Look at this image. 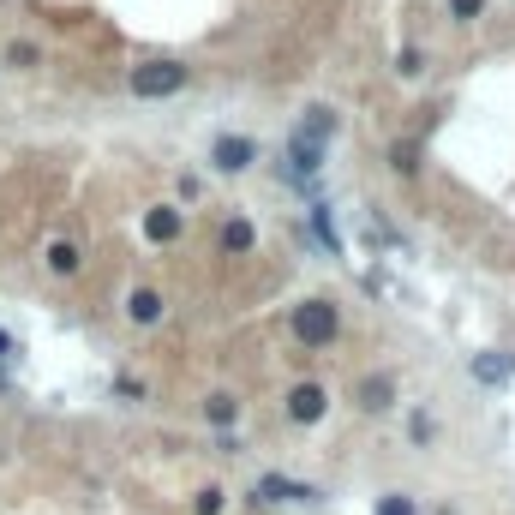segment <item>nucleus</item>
Masks as SVG:
<instances>
[{"mask_svg":"<svg viewBox=\"0 0 515 515\" xmlns=\"http://www.w3.org/2000/svg\"><path fill=\"white\" fill-rule=\"evenodd\" d=\"M390 162H396V174H420V138H402L390 150Z\"/></svg>","mask_w":515,"mask_h":515,"instance_id":"nucleus-15","label":"nucleus"},{"mask_svg":"<svg viewBox=\"0 0 515 515\" xmlns=\"http://www.w3.org/2000/svg\"><path fill=\"white\" fill-rule=\"evenodd\" d=\"M324 414H330V390L324 384H294L288 390V420L294 426H318Z\"/></svg>","mask_w":515,"mask_h":515,"instance_id":"nucleus-5","label":"nucleus"},{"mask_svg":"<svg viewBox=\"0 0 515 515\" xmlns=\"http://www.w3.org/2000/svg\"><path fill=\"white\" fill-rule=\"evenodd\" d=\"M372 515H420L414 510V498H408V492H390V498H378V510Z\"/></svg>","mask_w":515,"mask_h":515,"instance_id":"nucleus-18","label":"nucleus"},{"mask_svg":"<svg viewBox=\"0 0 515 515\" xmlns=\"http://www.w3.org/2000/svg\"><path fill=\"white\" fill-rule=\"evenodd\" d=\"M342 132V120L330 114V108H306V120L288 132V144H282V162H288V180H318V168H324V156H330V138Z\"/></svg>","mask_w":515,"mask_h":515,"instance_id":"nucleus-1","label":"nucleus"},{"mask_svg":"<svg viewBox=\"0 0 515 515\" xmlns=\"http://www.w3.org/2000/svg\"><path fill=\"white\" fill-rule=\"evenodd\" d=\"M396 72H402V78H420V72H426V54L408 42V48H402V60H396Z\"/></svg>","mask_w":515,"mask_h":515,"instance_id":"nucleus-19","label":"nucleus"},{"mask_svg":"<svg viewBox=\"0 0 515 515\" xmlns=\"http://www.w3.org/2000/svg\"><path fill=\"white\" fill-rule=\"evenodd\" d=\"M0 60H6V66H18V72H24V66H36V60H42V54H36V42H6V54H0Z\"/></svg>","mask_w":515,"mask_h":515,"instance_id":"nucleus-16","label":"nucleus"},{"mask_svg":"<svg viewBox=\"0 0 515 515\" xmlns=\"http://www.w3.org/2000/svg\"><path fill=\"white\" fill-rule=\"evenodd\" d=\"M186 234V210H174V204H156L150 216H144V240H156V246H174Z\"/></svg>","mask_w":515,"mask_h":515,"instance_id":"nucleus-7","label":"nucleus"},{"mask_svg":"<svg viewBox=\"0 0 515 515\" xmlns=\"http://www.w3.org/2000/svg\"><path fill=\"white\" fill-rule=\"evenodd\" d=\"M312 228H318V240L342 258V234H336V216H330V204H312Z\"/></svg>","mask_w":515,"mask_h":515,"instance_id":"nucleus-14","label":"nucleus"},{"mask_svg":"<svg viewBox=\"0 0 515 515\" xmlns=\"http://www.w3.org/2000/svg\"><path fill=\"white\" fill-rule=\"evenodd\" d=\"M252 246H258V228H252L246 216H228V222H222V252H234V258H246Z\"/></svg>","mask_w":515,"mask_h":515,"instance_id":"nucleus-8","label":"nucleus"},{"mask_svg":"<svg viewBox=\"0 0 515 515\" xmlns=\"http://www.w3.org/2000/svg\"><path fill=\"white\" fill-rule=\"evenodd\" d=\"M210 162H216V174H246V168L258 162V144H252L246 132H222V138L210 144Z\"/></svg>","mask_w":515,"mask_h":515,"instance_id":"nucleus-4","label":"nucleus"},{"mask_svg":"<svg viewBox=\"0 0 515 515\" xmlns=\"http://www.w3.org/2000/svg\"><path fill=\"white\" fill-rule=\"evenodd\" d=\"M126 318L132 324H162V294L156 288H132L126 294Z\"/></svg>","mask_w":515,"mask_h":515,"instance_id":"nucleus-9","label":"nucleus"},{"mask_svg":"<svg viewBox=\"0 0 515 515\" xmlns=\"http://www.w3.org/2000/svg\"><path fill=\"white\" fill-rule=\"evenodd\" d=\"M204 420H210V426H216V432H228V426H234V420H240V402H234V396H228V390H216V396H210V402H204Z\"/></svg>","mask_w":515,"mask_h":515,"instance_id":"nucleus-12","label":"nucleus"},{"mask_svg":"<svg viewBox=\"0 0 515 515\" xmlns=\"http://www.w3.org/2000/svg\"><path fill=\"white\" fill-rule=\"evenodd\" d=\"M510 360H504V354H474V378H480V384H510Z\"/></svg>","mask_w":515,"mask_h":515,"instance_id":"nucleus-13","label":"nucleus"},{"mask_svg":"<svg viewBox=\"0 0 515 515\" xmlns=\"http://www.w3.org/2000/svg\"><path fill=\"white\" fill-rule=\"evenodd\" d=\"M408 432H414V444H426V438H432V420H426V414H414V420H408Z\"/></svg>","mask_w":515,"mask_h":515,"instance_id":"nucleus-22","label":"nucleus"},{"mask_svg":"<svg viewBox=\"0 0 515 515\" xmlns=\"http://www.w3.org/2000/svg\"><path fill=\"white\" fill-rule=\"evenodd\" d=\"M42 264H48L54 276H78V264H84V258H78V246H72V240H48Z\"/></svg>","mask_w":515,"mask_h":515,"instance_id":"nucleus-11","label":"nucleus"},{"mask_svg":"<svg viewBox=\"0 0 515 515\" xmlns=\"http://www.w3.org/2000/svg\"><path fill=\"white\" fill-rule=\"evenodd\" d=\"M258 498H264V504H318V486L288 480V474H264V480H258Z\"/></svg>","mask_w":515,"mask_h":515,"instance_id":"nucleus-6","label":"nucleus"},{"mask_svg":"<svg viewBox=\"0 0 515 515\" xmlns=\"http://www.w3.org/2000/svg\"><path fill=\"white\" fill-rule=\"evenodd\" d=\"M18 360V342H12V330H0V366H12Z\"/></svg>","mask_w":515,"mask_h":515,"instance_id":"nucleus-23","label":"nucleus"},{"mask_svg":"<svg viewBox=\"0 0 515 515\" xmlns=\"http://www.w3.org/2000/svg\"><path fill=\"white\" fill-rule=\"evenodd\" d=\"M126 90H132L138 102H156V96H174V90H186V66H180V60H144V66H132V78H126Z\"/></svg>","mask_w":515,"mask_h":515,"instance_id":"nucleus-3","label":"nucleus"},{"mask_svg":"<svg viewBox=\"0 0 515 515\" xmlns=\"http://www.w3.org/2000/svg\"><path fill=\"white\" fill-rule=\"evenodd\" d=\"M450 18L456 24H474V18H486V0H450Z\"/></svg>","mask_w":515,"mask_h":515,"instance_id":"nucleus-20","label":"nucleus"},{"mask_svg":"<svg viewBox=\"0 0 515 515\" xmlns=\"http://www.w3.org/2000/svg\"><path fill=\"white\" fill-rule=\"evenodd\" d=\"M222 504H228V492H222V486H204V492L192 498V510H198V515H222Z\"/></svg>","mask_w":515,"mask_h":515,"instance_id":"nucleus-17","label":"nucleus"},{"mask_svg":"<svg viewBox=\"0 0 515 515\" xmlns=\"http://www.w3.org/2000/svg\"><path fill=\"white\" fill-rule=\"evenodd\" d=\"M360 408H366V414L396 408V378H366V384H360Z\"/></svg>","mask_w":515,"mask_h":515,"instance_id":"nucleus-10","label":"nucleus"},{"mask_svg":"<svg viewBox=\"0 0 515 515\" xmlns=\"http://www.w3.org/2000/svg\"><path fill=\"white\" fill-rule=\"evenodd\" d=\"M288 336H294L300 348H330V342L342 336V312H336V300H300V306L288 312Z\"/></svg>","mask_w":515,"mask_h":515,"instance_id":"nucleus-2","label":"nucleus"},{"mask_svg":"<svg viewBox=\"0 0 515 515\" xmlns=\"http://www.w3.org/2000/svg\"><path fill=\"white\" fill-rule=\"evenodd\" d=\"M114 396H120V402H144V384H138V378H114Z\"/></svg>","mask_w":515,"mask_h":515,"instance_id":"nucleus-21","label":"nucleus"}]
</instances>
